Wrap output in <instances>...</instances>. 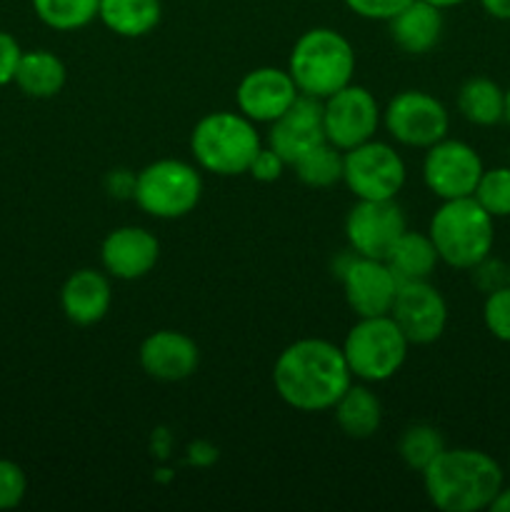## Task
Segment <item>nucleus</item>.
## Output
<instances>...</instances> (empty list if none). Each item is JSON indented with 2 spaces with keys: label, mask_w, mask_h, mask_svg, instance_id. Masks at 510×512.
Returning a JSON list of instances; mask_svg holds the SVG:
<instances>
[{
  "label": "nucleus",
  "mask_w": 510,
  "mask_h": 512,
  "mask_svg": "<svg viewBox=\"0 0 510 512\" xmlns=\"http://www.w3.org/2000/svg\"><path fill=\"white\" fill-rule=\"evenodd\" d=\"M383 260L400 283H410V280H430V275L438 268L440 255L428 233L405 230Z\"/></svg>",
  "instance_id": "obj_24"
},
{
  "label": "nucleus",
  "mask_w": 510,
  "mask_h": 512,
  "mask_svg": "<svg viewBox=\"0 0 510 512\" xmlns=\"http://www.w3.org/2000/svg\"><path fill=\"white\" fill-rule=\"evenodd\" d=\"M285 168H288V163H285L270 145H263V148L255 153V158L250 160L248 175L258 180V183H275V180L283 178Z\"/></svg>",
  "instance_id": "obj_32"
},
{
  "label": "nucleus",
  "mask_w": 510,
  "mask_h": 512,
  "mask_svg": "<svg viewBox=\"0 0 510 512\" xmlns=\"http://www.w3.org/2000/svg\"><path fill=\"white\" fill-rule=\"evenodd\" d=\"M340 283H343L345 303L358 318L390 315L400 288V280L385 260L355 253L340 270Z\"/></svg>",
  "instance_id": "obj_14"
},
{
  "label": "nucleus",
  "mask_w": 510,
  "mask_h": 512,
  "mask_svg": "<svg viewBox=\"0 0 510 512\" xmlns=\"http://www.w3.org/2000/svg\"><path fill=\"white\" fill-rule=\"evenodd\" d=\"M343 150L333 143H320L313 150L295 160L290 168L295 170L298 180L308 188H330L335 183H343Z\"/></svg>",
  "instance_id": "obj_26"
},
{
  "label": "nucleus",
  "mask_w": 510,
  "mask_h": 512,
  "mask_svg": "<svg viewBox=\"0 0 510 512\" xmlns=\"http://www.w3.org/2000/svg\"><path fill=\"white\" fill-rule=\"evenodd\" d=\"M138 363L148 378L180 383L198 370L200 350L195 340L180 330H155L140 343Z\"/></svg>",
  "instance_id": "obj_18"
},
{
  "label": "nucleus",
  "mask_w": 510,
  "mask_h": 512,
  "mask_svg": "<svg viewBox=\"0 0 510 512\" xmlns=\"http://www.w3.org/2000/svg\"><path fill=\"white\" fill-rule=\"evenodd\" d=\"M425 3L435 5V8L440 10H448V8H458V5H463L465 0H425Z\"/></svg>",
  "instance_id": "obj_39"
},
{
  "label": "nucleus",
  "mask_w": 510,
  "mask_h": 512,
  "mask_svg": "<svg viewBox=\"0 0 510 512\" xmlns=\"http://www.w3.org/2000/svg\"><path fill=\"white\" fill-rule=\"evenodd\" d=\"M485 165L478 150L463 140L443 138L425 150L423 180L440 200L470 198L475 193Z\"/></svg>",
  "instance_id": "obj_11"
},
{
  "label": "nucleus",
  "mask_w": 510,
  "mask_h": 512,
  "mask_svg": "<svg viewBox=\"0 0 510 512\" xmlns=\"http://www.w3.org/2000/svg\"><path fill=\"white\" fill-rule=\"evenodd\" d=\"M485 13L495 20H510V0H480Z\"/></svg>",
  "instance_id": "obj_37"
},
{
  "label": "nucleus",
  "mask_w": 510,
  "mask_h": 512,
  "mask_svg": "<svg viewBox=\"0 0 510 512\" xmlns=\"http://www.w3.org/2000/svg\"><path fill=\"white\" fill-rule=\"evenodd\" d=\"M470 270H473V283L483 293H493V290L508 285V265L498 263V260H490V255Z\"/></svg>",
  "instance_id": "obj_34"
},
{
  "label": "nucleus",
  "mask_w": 510,
  "mask_h": 512,
  "mask_svg": "<svg viewBox=\"0 0 510 512\" xmlns=\"http://www.w3.org/2000/svg\"><path fill=\"white\" fill-rule=\"evenodd\" d=\"M390 318L398 323L410 345H430L448 328V303L430 280L400 283Z\"/></svg>",
  "instance_id": "obj_13"
},
{
  "label": "nucleus",
  "mask_w": 510,
  "mask_h": 512,
  "mask_svg": "<svg viewBox=\"0 0 510 512\" xmlns=\"http://www.w3.org/2000/svg\"><path fill=\"white\" fill-rule=\"evenodd\" d=\"M20 55H23V48H20L18 40L5 33V30H0V88L13 83Z\"/></svg>",
  "instance_id": "obj_35"
},
{
  "label": "nucleus",
  "mask_w": 510,
  "mask_h": 512,
  "mask_svg": "<svg viewBox=\"0 0 510 512\" xmlns=\"http://www.w3.org/2000/svg\"><path fill=\"white\" fill-rule=\"evenodd\" d=\"M393 43L408 55H425L440 43L445 30L443 10L425 0H410L400 13L388 20Z\"/></svg>",
  "instance_id": "obj_20"
},
{
  "label": "nucleus",
  "mask_w": 510,
  "mask_h": 512,
  "mask_svg": "<svg viewBox=\"0 0 510 512\" xmlns=\"http://www.w3.org/2000/svg\"><path fill=\"white\" fill-rule=\"evenodd\" d=\"M298 95L288 68L263 65L240 78L238 90H235V105H238V113L253 120L255 125H270L295 103Z\"/></svg>",
  "instance_id": "obj_15"
},
{
  "label": "nucleus",
  "mask_w": 510,
  "mask_h": 512,
  "mask_svg": "<svg viewBox=\"0 0 510 512\" xmlns=\"http://www.w3.org/2000/svg\"><path fill=\"white\" fill-rule=\"evenodd\" d=\"M30 3L40 23L60 33H70L98 18L100 0H30Z\"/></svg>",
  "instance_id": "obj_27"
},
{
  "label": "nucleus",
  "mask_w": 510,
  "mask_h": 512,
  "mask_svg": "<svg viewBox=\"0 0 510 512\" xmlns=\"http://www.w3.org/2000/svg\"><path fill=\"white\" fill-rule=\"evenodd\" d=\"M348 5L350 13H355L358 18L365 20H380V23H388L395 13L405 8L410 0H343Z\"/></svg>",
  "instance_id": "obj_33"
},
{
  "label": "nucleus",
  "mask_w": 510,
  "mask_h": 512,
  "mask_svg": "<svg viewBox=\"0 0 510 512\" xmlns=\"http://www.w3.org/2000/svg\"><path fill=\"white\" fill-rule=\"evenodd\" d=\"M333 415L340 433L353 440H368L380 430L383 405L368 385L350 383V388L333 405Z\"/></svg>",
  "instance_id": "obj_22"
},
{
  "label": "nucleus",
  "mask_w": 510,
  "mask_h": 512,
  "mask_svg": "<svg viewBox=\"0 0 510 512\" xmlns=\"http://www.w3.org/2000/svg\"><path fill=\"white\" fill-rule=\"evenodd\" d=\"M113 305V288L105 270L80 268L60 288V308L73 325H95Z\"/></svg>",
  "instance_id": "obj_19"
},
{
  "label": "nucleus",
  "mask_w": 510,
  "mask_h": 512,
  "mask_svg": "<svg viewBox=\"0 0 510 512\" xmlns=\"http://www.w3.org/2000/svg\"><path fill=\"white\" fill-rule=\"evenodd\" d=\"M383 128L405 148L428 150L438 140L448 138L450 115L435 95L425 90H403L385 105Z\"/></svg>",
  "instance_id": "obj_9"
},
{
  "label": "nucleus",
  "mask_w": 510,
  "mask_h": 512,
  "mask_svg": "<svg viewBox=\"0 0 510 512\" xmlns=\"http://www.w3.org/2000/svg\"><path fill=\"white\" fill-rule=\"evenodd\" d=\"M28 493V478L25 470L13 460L0 458V510L18 508Z\"/></svg>",
  "instance_id": "obj_31"
},
{
  "label": "nucleus",
  "mask_w": 510,
  "mask_h": 512,
  "mask_svg": "<svg viewBox=\"0 0 510 512\" xmlns=\"http://www.w3.org/2000/svg\"><path fill=\"white\" fill-rule=\"evenodd\" d=\"M320 143H325L323 100L300 93L295 103L278 120L270 123L268 145L285 163L293 165Z\"/></svg>",
  "instance_id": "obj_16"
},
{
  "label": "nucleus",
  "mask_w": 510,
  "mask_h": 512,
  "mask_svg": "<svg viewBox=\"0 0 510 512\" xmlns=\"http://www.w3.org/2000/svg\"><path fill=\"white\" fill-rule=\"evenodd\" d=\"M505 120L510 123V88L505 90Z\"/></svg>",
  "instance_id": "obj_40"
},
{
  "label": "nucleus",
  "mask_w": 510,
  "mask_h": 512,
  "mask_svg": "<svg viewBox=\"0 0 510 512\" xmlns=\"http://www.w3.org/2000/svg\"><path fill=\"white\" fill-rule=\"evenodd\" d=\"M408 168L398 150L383 140H368L343 155V183L355 200H395Z\"/></svg>",
  "instance_id": "obj_8"
},
{
  "label": "nucleus",
  "mask_w": 510,
  "mask_h": 512,
  "mask_svg": "<svg viewBox=\"0 0 510 512\" xmlns=\"http://www.w3.org/2000/svg\"><path fill=\"white\" fill-rule=\"evenodd\" d=\"M65 80H68V70H65L63 60L50 53V50L35 48L23 50L18 68H15L13 83L28 98L48 100L55 98L65 88Z\"/></svg>",
  "instance_id": "obj_21"
},
{
  "label": "nucleus",
  "mask_w": 510,
  "mask_h": 512,
  "mask_svg": "<svg viewBox=\"0 0 510 512\" xmlns=\"http://www.w3.org/2000/svg\"><path fill=\"white\" fill-rule=\"evenodd\" d=\"M420 475L428 500L443 512L490 510L505 485L498 460L475 448H445Z\"/></svg>",
  "instance_id": "obj_2"
},
{
  "label": "nucleus",
  "mask_w": 510,
  "mask_h": 512,
  "mask_svg": "<svg viewBox=\"0 0 510 512\" xmlns=\"http://www.w3.org/2000/svg\"><path fill=\"white\" fill-rule=\"evenodd\" d=\"M428 235L435 243L440 263L470 270L493 253L495 218L473 195L443 200L430 218Z\"/></svg>",
  "instance_id": "obj_4"
},
{
  "label": "nucleus",
  "mask_w": 510,
  "mask_h": 512,
  "mask_svg": "<svg viewBox=\"0 0 510 512\" xmlns=\"http://www.w3.org/2000/svg\"><path fill=\"white\" fill-rule=\"evenodd\" d=\"M445 450V438L435 425L415 423L403 430L398 440V455L410 470L423 473L435 458Z\"/></svg>",
  "instance_id": "obj_28"
},
{
  "label": "nucleus",
  "mask_w": 510,
  "mask_h": 512,
  "mask_svg": "<svg viewBox=\"0 0 510 512\" xmlns=\"http://www.w3.org/2000/svg\"><path fill=\"white\" fill-rule=\"evenodd\" d=\"M163 18L160 0H100L98 20L120 38H143Z\"/></svg>",
  "instance_id": "obj_23"
},
{
  "label": "nucleus",
  "mask_w": 510,
  "mask_h": 512,
  "mask_svg": "<svg viewBox=\"0 0 510 512\" xmlns=\"http://www.w3.org/2000/svg\"><path fill=\"white\" fill-rule=\"evenodd\" d=\"M160 243L150 230L123 225L105 235L100 265L115 280H140L158 265Z\"/></svg>",
  "instance_id": "obj_17"
},
{
  "label": "nucleus",
  "mask_w": 510,
  "mask_h": 512,
  "mask_svg": "<svg viewBox=\"0 0 510 512\" xmlns=\"http://www.w3.org/2000/svg\"><path fill=\"white\" fill-rule=\"evenodd\" d=\"M380 125H383V108L363 85L350 83L323 100L325 140L343 153L373 140Z\"/></svg>",
  "instance_id": "obj_10"
},
{
  "label": "nucleus",
  "mask_w": 510,
  "mask_h": 512,
  "mask_svg": "<svg viewBox=\"0 0 510 512\" xmlns=\"http://www.w3.org/2000/svg\"><path fill=\"white\" fill-rule=\"evenodd\" d=\"M353 383L343 348L323 338H300L278 355L273 385L278 398L298 413L333 410Z\"/></svg>",
  "instance_id": "obj_1"
},
{
  "label": "nucleus",
  "mask_w": 510,
  "mask_h": 512,
  "mask_svg": "<svg viewBox=\"0 0 510 512\" xmlns=\"http://www.w3.org/2000/svg\"><path fill=\"white\" fill-rule=\"evenodd\" d=\"M405 230V213L395 200H358L345 215V240L365 258L383 260Z\"/></svg>",
  "instance_id": "obj_12"
},
{
  "label": "nucleus",
  "mask_w": 510,
  "mask_h": 512,
  "mask_svg": "<svg viewBox=\"0 0 510 512\" xmlns=\"http://www.w3.org/2000/svg\"><path fill=\"white\" fill-rule=\"evenodd\" d=\"M260 148L263 140L253 120L233 110L203 115L190 133V153L195 165L220 178L248 173L250 160Z\"/></svg>",
  "instance_id": "obj_5"
},
{
  "label": "nucleus",
  "mask_w": 510,
  "mask_h": 512,
  "mask_svg": "<svg viewBox=\"0 0 510 512\" xmlns=\"http://www.w3.org/2000/svg\"><path fill=\"white\" fill-rule=\"evenodd\" d=\"M490 510H493V512H510V485H508V488L503 485V490H500V495L495 498V503L490 505Z\"/></svg>",
  "instance_id": "obj_38"
},
{
  "label": "nucleus",
  "mask_w": 510,
  "mask_h": 512,
  "mask_svg": "<svg viewBox=\"0 0 510 512\" xmlns=\"http://www.w3.org/2000/svg\"><path fill=\"white\" fill-rule=\"evenodd\" d=\"M340 348L353 378L363 383H385L400 373L408 360L410 343L390 315H373L358 318Z\"/></svg>",
  "instance_id": "obj_6"
},
{
  "label": "nucleus",
  "mask_w": 510,
  "mask_h": 512,
  "mask_svg": "<svg viewBox=\"0 0 510 512\" xmlns=\"http://www.w3.org/2000/svg\"><path fill=\"white\" fill-rule=\"evenodd\" d=\"M200 198H203V175L198 165L185 160H155L135 175L133 200L150 218H185L198 208Z\"/></svg>",
  "instance_id": "obj_7"
},
{
  "label": "nucleus",
  "mask_w": 510,
  "mask_h": 512,
  "mask_svg": "<svg viewBox=\"0 0 510 512\" xmlns=\"http://www.w3.org/2000/svg\"><path fill=\"white\" fill-rule=\"evenodd\" d=\"M288 73L298 93L325 100L353 83L355 48L340 30L310 28L295 40Z\"/></svg>",
  "instance_id": "obj_3"
},
{
  "label": "nucleus",
  "mask_w": 510,
  "mask_h": 512,
  "mask_svg": "<svg viewBox=\"0 0 510 512\" xmlns=\"http://www.w3.org/2000/svg\"><path fill=\"white\" fill-rule=\"evenodd\" d=\"M458 110L468 123L490 128L505 120V90L495 80L468 78L458 90Z\"/></svg>",
  "instance_id": "obj_25"
},
{
  "label": "nucleus",
  "mask_w": 510,
  "mask_h": 512,
  "mask_svg": "<svg viewBox=\"0 0 510 512\" xmlns=\"http://www.w3.org/2000/svg\"><path fill=\"white\" fill-rule=\"evenodd\" d=\"M483 323L500 343H510V283L485 295Z\"/></svg>",
  "instance_id": "obj_30"
},
{
  "label": "nucleus",
  "mask_w": 510,
  "mask_h": 512,
  "mask_svg": "<svg viewBox=\"0 0 510 512\" xmlns=\"http://www.w3.org/2000/svg\"><path fill=\"white\" fill-rule=\"evenodd\" d=\"M108 193L113 198H130L133 200L135 190V175L130 170H110L108 175Z\"/></svg>",
  "instance_id": "obj_36"
},
{
  "label": "nucleus",
  "mask_w": 510,
  "mask_h": 512,
  "mask_svg": "<svg viewBox=\"0 0 510 512\" xmlns=\"http://www.w3.org/2000/svg\"><path fill=\"white\" fill-rule=\"evenodd\" d=\"M508 283H510V265H508Z\"/></svg>",
  "instance_id": "obj_41"
},
{
  "label": "nucleus",
  "mask_w": 510,
  "mask_h": 512,
  "mask_svg": "<svg viewBox=\"0 0 510 512\" xmlns=\"http://www.w3.org/2000/svg\"><path fill=\"white\" fill-rule=\"evenodd\" d=\"M473 198L495 220L510 218V165H498V168L483 170Z\"/></svg>",
  "instance_id": "obj_29"
}]
</instances>
